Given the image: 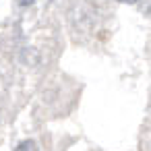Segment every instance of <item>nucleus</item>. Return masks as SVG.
<instances>
[{
	"label": "nucleus",
	"mask_w": 151,
	"mask_h": 151,
	"mask_svg": "<svg viewBox=\"0 0 151 151\" xmlns=\"http://www.w3.org/2000/svg\"><path fill=\"white\" fill-rule=\"evenodd\" d=\"M17 151H37V145H35L33 141H23V143L17 147Z\"/></svg>",
	"instance_id": "1"
},
{
	"label": "nucleus",
	"mask_w": 151,
	"mask_h": 151,
	"mask_svg": "<svg viewBox=\"0 0 151 151\" xmlns=\"http://www.w3.org/2000/svg\"><path fill=\"white\" fill-rule=\"evenodd\" d=\"M139 9L143 13H149L151 15V0H139Z\"/></svg>",
	"instance_id": "2"
},
{
	"label": "nucleus",
	"mask_w": 151,
	"mask_h": 151,
	"mask_svg": "<svg viewBox=\"0 0 151 151\" xmlns=\"http://www.w3.org/2000/svg\"><path fill=\"white\" fill-rule=\"evenodd\" d=\"M118 2H126V4H132V2H139V0H118Z\"/></svg>",
	"instance_id": "3"
},
{
	"label": "nucleus",
	"mask_w": 151,
	"mask_h": 151,
	"mask_svg": "<svg viewBox=\"0 0 151 151\" xmlns=\"http://www.w3.org/2000/svg\"><path fill=\"white\" fill-rule=\"evenodd\" d=\"M33 0H19V4H31Z\"/></svg>",
	"instance_id": "4"
}]
</instances>
